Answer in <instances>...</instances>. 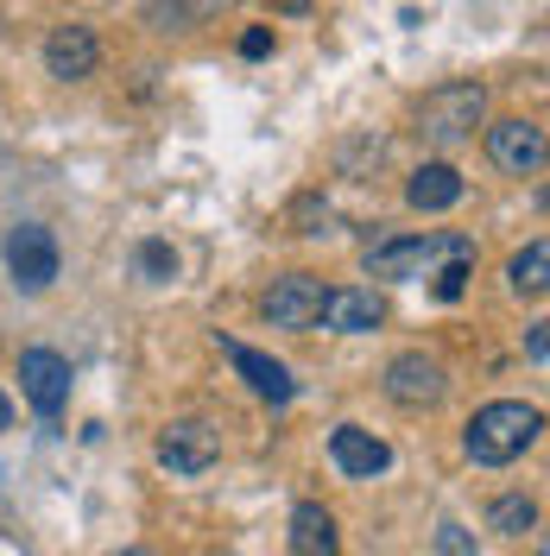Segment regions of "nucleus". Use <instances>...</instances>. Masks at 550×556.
<instances>
[{
    "mask_svg": "<svg viewBox=\"0 0 550 556\" xmlns=\"http://www.w3.org/2000/svg\"><path fill=\"white\" fill-rule=\"evenodd\" d=\"M45 70L58 76V83H89L96 70H102V38H96V26H51V38H45Z\"/></svg>",
    "mask_w": 550,
    "mask_h": 556,
    "instance_id": "10",
    "label": "nucleus"
},
{
    "mask_svg": "<svg viewBox=\"0 0 550 556\" xmlns=\"http://www.w3.org/2000/svg\"><path fill=\"white\" fill-rule=\"evenodd\" d=\"M134 556H152V551H134Z\"/></svg>",
    "mask_w": 550,
    "mask_h": 556,
    "instance_id": "26",
    "label": "nucleus"
},
{
    "mask_svg": "<svg viewBox=\"0 0 550 556\" xmlns=\"http://www.w3.org/2000/svg\"><path fill=\"white\" fill-rule=\"evenodd\" d=\"M405 203H412L417 215H443V208H455L462 203V172H455L449 159L417 165V172L405 177Z\"/></svg>",
    "mask_w": 550,
    "mask_h": 556,
    "instance_id": "14",
    "label": "nucleus"
},
{
    "mask_svg": "<svg viewBox=\"0 0 550 556\" xmlns=\"http://www.w3.org/2000/svg\"><path fill=\"white\" fill-rule=\"evenodd\" d=\"M538 430H545V412L538 405L493 399V405H482V412L468 417L462 450H468V462H482V468H507V462H518V455L538 443Z\"/></svg>",
    "mask_w": 550,
    "mask_h": 556,
    "instance_id": "1",
    "label": "nucleus"
},
{
    "mask_svg": "<svg viewBox=\"0 0 550 556\" xmlns=\"http://www.w3.org/2000/svg\"><path fill=\"white\" fill-rule=\"evenodd\" d=\"M525 354H532V367H545V361H550V323H532V336H525Z\"/></svg>",
    "mask_w": 550,
    "mask_h": 556,
    "instance_id": "22",
    "label": "nucleus"
},
{
    "mask_svg": "<svg viewBox=\"0 0 550 556\" xmlns=\"http://www.w3.org/2000/svg\"><path fill=\"white\" fill-rule=\"evenodd\" d=\"M487 121V89L482 83H437L424 102H417V134L430 139L437 152H455V146H468L475 127Z\"/></svg>",
    "mask_w": 550,
    "mask_h": 556,
    "instance_id": "3",
    "label": "nucleus"
},
{
    "mask_svg": "<svg viewBox=\"0 0 550 556\" xmlns=\"http://www.w3.org/2000/svg\"><path fill=\"white\" fill-rule=\"evenodd\" d=\"M273 51V26H247L241 33V58H266Z\"/></svg>",
    "mask_w": 550,
    "mask_h": 556,
    "instance_id": "21",
    "label": "nucleus"
},
{
    "mask_svg": "<svg viewBox=\"0 0 550 556\" xmlns=\"http://www.w3.org/2000/svg\"><path fill=\"white\" fill-rule=\"evenodd\" d=\"M329 462L342 468L348 481H374L392 468V443L374 437V430H361V424H342V430H329Z\"/></svg>",
    "mask_w": 550,
    "mask_h": 556,
    "instance_id": "12",
    "label": "nucleus"
},
{
    "mask_svg": "<svg viewBox=\"0 0 550 556\" xmlns=\"http://www.w3.org/2000/svg\"><path fill=\"white\" fill-rule=\"evenodd\" d=\"M323 329H336V336H367L386 323V298H379L374 285H342V291H323V311H316Z\"/></svg>",
    "mask_w": 550,
    "mask_h": 556,
    "instance_id": "11",
    "label": "nucleus"
},
{
    "mask_svg": "<svg viewBox=\"0 0 550 556\" xmlns=\"http://www.w3.org/2000/svg\"><path fill=\"white\" fill-rule=\"evenodd\" d=\"M20 392L38 417H58L70 405V361L58 348H26L20 354Z\"/></svg>",
    "mask_w": 550,
    "mask_h": 556,
    "instance_id": "8",
    "label": "nucleus"
},
{
    "mask_svg": "<svg viewBox=\"0 0 550 556\" xmlns=\"http://www.w3.org/2000/svg\"><path fill=\"white\" fill-rule=\"evenodd\" d=\"M449 260H475L468 235H386L367 247V278H430Z\"/></svg>",
    "mask_w": 550,
    "mask_h": 556,
    "instance_id": "2",
    "label": "nucleus"
},
{
    "mask_svg": "<svg viewBox=\"0 0 550 556\" xmlns=\"http://www.w3.org/2000/svg\"><path fill=\"white\" fill-rule=\"evenodd\" d=\"M507 285H513L518 298H545L550 291V241L518 247L513 260H507Z\"/></svg>",
    "mask_w": 550,
    "mask_h": 556,
    "instance_id": "16",
    "label": "nucleus"
},
{
    "mask_svg": "<svg viewBox=\"0 0 550 556\" xmlns=\"http://www.w3.org/2000/svg\"><path fill=\"white\" fill-rule=\"evenodd\" d=\"M487 525H493L500 538H525V531L538 525V506H532L525 493H507V500H493V513H487Z\"/></svg>",
    "mask_w": 550,
    "mask_h": 556,
    "instance_id": "17",
    "label": "nucleus"
},
{
    "mask_svg": "<svg viewBox=\"0 0 550 556\" xmlns=\"http://www.w3.org/2000/svg\"><path fill=\"white\" fill-rule=\"evenodd\" d=\"M228 348V361H235V374H241L266 405H291L298 399V380H291V367L273 361V354H260V348H241V342H222Z\"/></svg>",
    "mask_w": 550,
    "mask_h": 556,
    "instance_id": "13",
    "label": "nucleus"
},
{
    "mask_svg": "<svg viewBox=\"0 0 550 556\" xmlns=\"http://www.w3.org/2000/svg\"><path fill=\"white\" fill-rule=\"evenodd\" d=\"M222 7H228V0H184V13H190V20H203V13H222Z\"/></svg>",
    "mask_w": 550,
    "mask_h": 556,
    "instance_id": "23",
    "label": "nucleus"
},
{
    "mask_svg": "<svg viewBox=\"0 0 550 556\" xmlns=\"http://www.w3.org/2000/svg\"><path fill=\"white\" fill-rule=\"evenodd\" d=\"M443 392H449V374H443L437 354L405 348V354L386 361V399H392V405H405V412H430V405H443Z\"/></svg>",
    "mask_w": 550,
    "mask_h": 556,
    "instance_id": "4",
    "label": "nucleus"
},
{
    "mask_svg": "<svg viewBox=\"0 0 550 556\" xmlns=\"http://www.w3.org/2000/svg\"><path fill=\"white\" fill-rule=\"evenodd\" d=\"M487 159L507 177H538L545 172V121H525V114L493 121L487 127Z\"/></svg>",
    "mask_w": 550,
    "mask_h": 556,
    "instance_id": "7",
    "label": "nucleus"
},
{
    "mask_svg": "<svg viewBox=\"0 0 550 556\" xmlns=\"http://www.w3.org/2000/svg\"><path fill=\"white\" fill-rule=\"evenodd\" d=\"M468 266H475V260H449V266H437V285H430V291H437V298H443V304H455V298H462V291H468Z\"/></svg>",
    "mask_w": 550,
    "mask_h": 556,
    "instance_id": "19",
    "label": "nucleus"
},
{
    "mask_svg": "<svg viewBox=\"0 0 550 556\" xmlns=\"http://www.w3.org/2000/svg\"><path fill=\"white\" fill-rule=\"evenodd\" d=\"M58 266H64V253H58V235H51V228L20 222V228L7 235V273H13L20 291H51V285H58Z\"/></svg>",
    "mask_w": 550,
    "mask_h": 556,
    "instance_id": "5",
    "label": "nucleus"
},
{
    "mask_svg": "<svg viewBox=\"0 0 550 556\" xmlns=\"http://www.w3.org/2000/svg\"><path fill=\"white\" fill-rule=\"evenodd\" d=\"M323 278H310V273H285L273 278V291H266V323L273 329H291V336H304V329H316V311H323Z\"/></svg>",
    "mask_w": 550,
    "mask_h": 556,
    "instance_id": "9",
    "label": "nucleus"
},
{
    "mask_svg": "<svg viewBox=\"0 0 550 556\" xmlns=\"http://www.w3.org/2000/svg\"><path fill=\"white\" fill-rule=\"evenodd\" d=\"M134 266H139V278H146V285H172V278H177V253H172V241H139Z\"/></svg>",
    "mask_w": 550,
    "mask_h": 556,
    "instance_id": "18",
    "label": "nucleus"
},
{
    "mask_svg": "<svg viewBox=\"0 0 550 556\" xmlns=\"http://www.w3.org/2000/svg\"><path fill=\"white\" fill-rule=\"evenodd\" d=\"M215 455H222V430L203 424V417H172V424L159 430V462H165L172 475H209Z\"/></svg>",
    "mask_w": 550,
    "mask_h": 556,
    "instance_id": "6",
    "label": "nucleus"
},
{
    "mask_svg": "<svg viewBox=\"0 0 550 556\" xmlns=\"http://www.w3.org/2000/svg\"><path fill=\"white\" fill-rule=\"evenodd\" d=\"M437 551L443 556H475V538L462 525H437Z\"/></svg>",
    "mask_w": 550,
    "mask_h": 556,
    "instance_id": "20",
    "label": "nucleus"
},
{
    "mask_svg": "<svg viewBox=\"0 0 550 556\" xmlns=\"http://www.w3.org/2000/svg\"><path fill=\"white\" fill-rule=\"evenodd\" d=\"M291 556H342V538H336L329 506L304 500V506L291 513Z\"/></svg>",
    "mask_w": 550,
    "mask_h": 556,
    "instance_id": "15",
    "label": "nucleus"
},
{
    "mask_svg": "<svg viewBox=\"0 0 550 556\" xmlns=\"http://www.w3.org/2000/svg\"><path fill=\"white\" fill-rule=\"evenodd\" d=\"M278 13H291V20H298V13H310V0H273Z\"/></svg>",
    "mask_w": 550,
    "mask_h": 556,
    "instance_id": "24",
    "label": "nucleus"
},
{
    "mask_svg": "<svg viewBox=\"0 0 550 556\" xmlns=\"http://www.w3.org/2000/svg\"><path fill=\"white\" fill-rule=\"evenodd\" d=\"M7 424H13V405H7V392H0V430H7Z\"/></svg>",
    "mask_w": 550,
    "mask_h": 556,
    "instance_id": "25",
    "label": "nucleus"
}]
</instances>
